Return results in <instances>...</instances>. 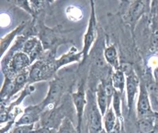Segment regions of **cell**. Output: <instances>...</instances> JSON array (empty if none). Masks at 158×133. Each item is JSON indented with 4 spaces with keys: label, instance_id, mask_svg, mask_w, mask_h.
Instances as JSON below:
<instances>
[{
    "label": "cell",
    "instance_id": "22",
    "mask_svg": "<svg viewBox=\"0 0 158 133\" xmlns=\"http://www.w3.org/2000/svg\"><path fill=\"white\" fill-rule=\"evenodd\" d=\"M27 81H29V72L28 71L24 70L22 72L18 73V75L16 76V77L14 80L17 93L18 92V91L21 90L25 86V84H26Z\"/></svg>",
    "mask_w": 158,
    "mask_h": 133
},
{
    "label": "cell",
    "instance_id": "18",
    "mask_svg": "<svg viewBox=\"0 0 158 133\" xmlns=\"http://www.w3.org/2000/svg\"><path fill=\"white\" fill-rule=\"evenodd\" d=\"M16 93V88H15L14 80L8 78L7 76H6L3 86L2 88V90H1V96H0L2 102H3L4 100L9 99L11 96H13Z\"/></svg>",
    "mask_w": 158,
    "mask_h": 133
},
{
    "label": "cell",
    "instance_id": "28",
    "mask_svg": "<svg viewBox=\"0 0 158 133\" xmlns=\"http://www.w3.org/2000/svg\"><path fill=\"white\" fill-rule=\"evenodd\" d=\"M121 119H118L117 120L116 124H115V128H113V130L111 131L110 133H121Z\"/></svg>",
    "mask_w": 158,
    "mask_h": 133
},
{
    "label": "cell",
    "instance_id": "14",
    "mask_svg": "<svg viewBox=\"0 0 158 133\" xmlns=\"http://www.w3.org/2000/svg\"><path fill=\"white\" fill-rule=\"evenodd\" d=\"M111 80L115 90L122 94L126 87V76L123 71L121 68L115 69L111 74Z\"/></svg>",
    "mask_w": 158,
    "mask_h": 133
},
{
    "label": "cell",
    "instance_id": "29",
    "mask_svg": "<svg viewBox=\"0 0 158 133\" xmlns=\"http://www.w3.org/2000/svg\"><path fill=\"white\" fill-rule=\"evenodd\" d=\"M101 133H106V131H105V130H104V129H103L102 131H101Z\"/></svg>",
    "mask_w": 158,
    "mask_h": 133
},
{
    "label": "cell",
    "instance_id": "27",
    "mask_svg": "<svg viewBox=\"0 0 158 133\" xmlns=\"http://www.w3.org/2000/svg\"><path fill=\"white\" fill-rule=\"evenodd\" d=\"M152 46L158 49V31L155 32L153 36H152Z\"/></svg>",
    "mask_w": 158,
    "mask_h": 133
},
{
    "label": "cell",
    "instance_id": "20",
    "mask_svg": "<svg viewBox=\"0 0 158 133\" xmlns=\"http://www.w3.org/2000/svg\"><path fill=\"white\" fill-rule=\"evenodd\" d=\"M25 27L24 25H21L19 26L16 28L15 30H13L11 33H10L9 34H7L4 38H2L1 40V47H0V50H1V56H2V54L5 53V51L8 49L9 46L10 45L11 43H12L13 40L15 39V36L18 34V33L21 32V31L23 29V28Z\"/></svg>",
    "mask_w": 158,
    "mask_h": 133
},
{
    "label": "cell",
    "instance_id": "3",
    "mask_svg": "<svg viewBox=\"0 0 158 133\" xmlns=\"http://www.w3.org/2000/svg\"><path fill=\"white\" fill-rule=\"evenodd\" d=\"M137 116L138 118L148 117H158V113H156L152 109L149 92L146 84L141 82L139 86L138 102H137Z\"/></svg>",
    "mask_w": 158,
    "mask_h": 133
},
{
    "label": "cell",
    "instance_id": "26",
    "mask_svg": "<svg viewBox=\"0 0 158 133\" xmlns=\"http://www.w3.org/2000/svg\"><path fill=\"white\" fill-rule=\"evenodd\" d=\"M33 133H54V129L42 126L41 128L34 130Z\"/></svg>",
    "mask_w": 158,
    "mask_h": 133
},
{
    "label": "cell",
    "instance_id": "6",
    "mask_svg": "<svg viewBox=\"0 0 158 133\" xmlns=\"http://www.w3.org/2000/svg\"><path fill=\"white\" fill-rule=\"evenodd\" d=\"M72 99H73V103H74L76 113H77V128L79 129V133H80L85 109V106L87 105V97L85 96V92L84 85L81 84L78 88L77 92L72 94Z\"/></svg>",
    "mask_w": 158,
    "mask_h": 133
},
{
    "label": "cell",
    "instance_id": "25",
    "mask_svg": "<svg viewBox=\"0 0 158 133\" xmlns=\"http://www.w3.org/2000/svg\"><path fill=\"white\" fill-rule=\"evenodd\" d=\"M34 91H35V88L32 86V85H27V86L24 88V90H23V92H22L21 96L18 98V100L16 101V103H14V105H15V106H18L20 103H22V100H23V99H25L26 96H29V95H30V94H32V92H34Z\"/></svg>",
    "mask_w": 158,
    "mask_h": 133
},
{
    "label": "cell",
    "instance_id": "5",
    "mask_svg": "<svg viewBox=\"0 0 158 133\" xmlns=\"http://www.w3.org/2000/svg\"><path fill=\"white\" fill-rule=\"evenodd\" d=\"M63 86L59 80H53L49 82V89L47 96L41 103H40L44 111L47 107L52 106V108H55L56 104L59 103V99L63 95Z\"/></svg>",
    "mask_w": 158,
    "mask_h": 133
},
{
    "label": "cell",
    "instance_id": "16",
    "mask_svg": "<svg viewBox=\"0 0 158 133\" xmlns=\"http://www.w3.org/2000/svg\"><path fill=\"white\" fill-rule=\"evenodd\" d=\"M145 10H146V5L144 2L136 1L133 2L129 10V18L131 23L135 24L142 17L145 12Z\"/></svg>",
    "mask_w": 158,
    "mask_h": 133
},
{
    "label": "cell",
    "instance_id": "10",
    "mask_svg": "<svg viewBox=\"0 0 158 133\" xmlns=\"http://www.w3.org/2000/svg\"><path fill=\"white\" fill-rule=\"evenodd\" d=\"M50 72L49 66L43 61H36L33 63L29 72V81L36 82L47 77Z\"/></svg>",
    "mask_w": 158,
    "mask_h": 133
},
{
    "label": "cell",
    "instance_id": "12",
    "mask_svg": "<svg viewBox=\"0 0 158 133\" xmlns=\"http://www.w3.org/2000/svg\"><path fill=\"white\" fill-rule=\"evenodd\" d=\"M81 60L83 61L82 51L77 52V50H74V48H72L71 50H69L68 52L56 60V61H55V69L58 70L59 68H62L64 65L73 62H77V61H81Z\"/></svg>",
    "mask_w": 158,
    "mask_h": 133
},
{
    "label": "cell",
    "instance_id": "4",
    "mask_svg": "<svg viewBox=\"0 0 158 133\" xmlns=\"http://www.w3.org/2000/svg\"><path fill=\"white\" fill-rule=\"evenodd\" d=\"M91 14H90L88 28H87L86 33L84 36V41H83V61L89 54V51L91 47L94 43L96 38V16L95 10H94V2H91Z\"/></svg>",
    "mask_w": 158,
    "mask_h": 133
},
{
    "label": "cell",
    "instance_id": "1",
    "mask_svg": "<svg viewBox=\"0 0 158 133\" xmlns=\"http://www.w3.org/2000/svg\"><path fill=\"white\" fill-rule=\"evenodd\" d=\"M89 129L91 133H101L102 128V114L99 110L97 100L94 94H87Z\"/></svg>",
    "mask_w": 158,
    "mask_h": 133
},
{
    "label": "cell",
    "instance_id": "13",
    "mask_svg": "<svg viewBox=\"0 0 158 133\" xmlns=\"http://www.w3.org/2000/svg\"><path fill=\"white\" fill-rule=\"evenodd\" d=\"M96 100H97V106L99 107V110L101 111V114L104 117L108 109L110 107L108 99L107 97L106 92L104 90V85L102 83L99 84L98 87L97 88L96 92Z\"/></svg>",
    "mask_w": 158,
    "mask_h": 133
},
{
    "label": "cell",
    "instance_id": "23",
    "mask_svg": "<svg viewBox=\"0 0 158 133\" xmlns=\"http://www.w3.org/2000/svg\"><path fill=\"white\" fill-rule=\"evenodd\" d=\"M59 133H76L74 125L67 117L63 119L59 126Z\"/></svg>",
    "mask_w": 158,
    "mask_h": 133
},
{
    "label": "cell",
    "instance_id": "7",
    "mask_svg": "<svg viewBox=\"0 0 158 133\" xmlns=\"http://www.w3.org/2000/svg\"><path fill=\"white\" fill-rule=\"evenodd\" d=\"M43 112V108L40 104L29 106L25 109L23 115L15 122V126L34 124V123L40 120Z\"/></svg>",
    "mask_w": 158,
    "mask_h": 133
},
{
    "label": "cell",
    "instance_id": "2",
    "mask_svg": "<svg viewBox=\"0 0 158 133\" xmlns=\"http://www.w3.org/2000/svg\"><path fill=\"white\" fill-rule=\"evenodd\" d=\"M126 76V92H127V103L129 112L133 109L135 105V97L139 92L140 82L137 77L136 74L131 68V65H126L123 69H122Z\"/></svg>",
    "mask_w": 158,
    "mask_h": 133
},
{
    "label": "cell",
    "instance_id": "11",
    "mask_svg": "<svg viewBox=\"0 0 158 133\" xmlns=\"http://www.w3.org/2000/svg\"><path fill=\"white\" fill-rule=\"evenodd\" d=\"M10 64V68L11 71L19 73L25 70L26 68H28L32 64V61L27 54L23 51H20V52H17L13 56Z\"/></svg>",
    "mask_w": 158,
    "mask_h": 133
},
{
    "label": "cell",
    "instance_id": "24",
    "mask_svg": "<svg viewBox=\"0 0 158 133\" xmlns=\"http://www.w3.org/2000/svg\"><path fill=\"white\" fill-rule=\"evenodd\" d=\"M34 131V124L30 125L15 126L11 133H33Z\"/></svg>",
    "mask_w": 158,
    "mask_h": 133
},
{
    "label": "cell",
    "instance_id": "15",
    "mask_svg": "<svg viewBox=\"0 0 158 133\" xmlns=\"http://www.w3.org/2000/svg\"><path fill=\"white\" fill-rule=\"evenodd\" d=\"M104 56L106 62L112 68H115V70L119 68L118 54H117V50L115 46L111 45L107 47L104 51Z\"/></svg>",
    "mask_w": 158,
    "mask_h": 133
},
{
    "label": "cell",
    "instance_id": "30",
    "mask_svg": "<svg viewBox=\"0 0 158 133\" xmlns=\"http://www.w3.org/2000/svg\"><path fill=\"white\" fill-rule=\"evenodd\" d=\"M152 133H154V132H152Z\"/></svg>",
    "mask_w": 158,
    "mask_h": 133
},
{
    "label": "cell",
    "instance_id": "19",
    "mask_svg": "<svg viewBox=\"0 0 158 133\" xmlns=\"http://www.w3.org/2000/svg\"><path fill=\"white\" fill-rule=\"evenodd\" d=\"M158 117H148L138 118V128L142 133L154 132V122Z\"/></svg>",
    "mask_w": 158,
    "mask_h": 133
},
{
    "label": "cell",
    "instance_id": "9",
    "mask_svg": "<svg viewBox=\"0 0 158 133\" xmlns=\"http://www.w3.org/2000/svg\"><path fill=\"white\" fill-rule=\"evenodd\" d=\"M42 50H43L42 42L36 37L28 39L24 43L23 48H22V51L29 56L32 63L39 58Z\"/></svg>",
    "mask_w": 158,
    "mask_h": 133
},
{
    "label": "cell",
    "instance_id": "21",
    "mask_svg": "<svg viewBox=\"0 0 158 133\" xmlns=\"http://www.w3.org/2000/svg\"><path fill=\"white\" fill-rule=\"evenodd\" d=\"M111 107L115 112V115L118 119L122 118V108H121V94L115 90L114 93L112 101H111Z\"/></svg>",
    "mask_w": 158,
    "mask_h": 133
},
{
    "label": "cell",
    "instance_id": "8",
    "mask_svg": "<svg viewBox=\"0 0 158 133\" xmlns=\"http://www.w3.org/2000/svg\"><path fill=\"white\" fill-rule=\"evenodd\" d=\"M63 119L61 117V113L59 109L49 108L42 113L40 121L42 126L47 128L55 129L56 128H59Z\"/></svg>",
    "mask_w": 158,
    "mask_h": 133
},
{
    "label": "cell",
    "instance_id": "17",
    "mask_svg": "<svg viewBox=\"0 0 158 133\" xmlns=\"http://www.w3.org/2000/svg\"><path fill=\"white\" fill-rule=\"evenodd\" d=\"M118 117L115 115V112L111 106H110L108 110L106 111L104 116L103 117V121H104V129L105 130L106 133H110L113 128H115L116 124Z\"/></svg>",
    "mask_w": 158,
    "mask_h": 133
}]
</instances>
